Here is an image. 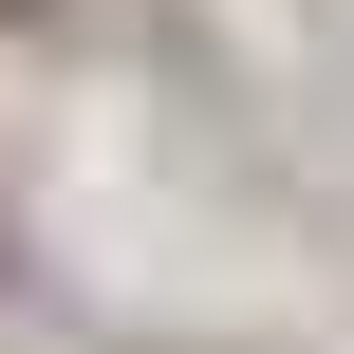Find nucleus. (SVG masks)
Wrapping results in <instances>:
<instances>
[{
    "mask_svg": "<svg viewBox=\"0 0 354 354\" xmlns=\"http://www.w3.org/2000/svg\"><path fill=\"white\" fill-rule=\"evenodd\" d=\"M0 19H19V0H0Z\"/></svg>",
    "mask_w": 354,
    "mask_h": 354,
    "instance_id": "f257e3e1",
    "label": "nucleus"
}]
</instances>
